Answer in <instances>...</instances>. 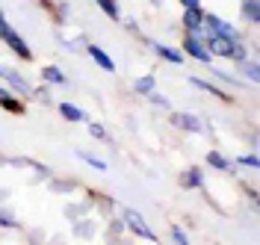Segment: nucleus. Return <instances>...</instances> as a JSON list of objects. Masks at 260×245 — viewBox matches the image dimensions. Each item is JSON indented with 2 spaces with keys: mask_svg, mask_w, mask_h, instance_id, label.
Wrapping results in <instances>:
<instances>
[{
  "mask_svg": "<svg viewBox=\"0 0 260 245\" xmlns=\"http://www.w3.org/2000/svg\"><path fill=\"white\" fill-rule=\"evenodd\" d=\"M0 83H3L6 89L18 92V95H24V98H32V89H36V86H32L30 80H27V77H21L15 68L3 65V62H0Z\"/></svg>",
  "mask_w": 260,
  "mask_h": 245,
  "instance_id": "nucleus-1",
  "label": "nucleus"
},
{
  "mask_svg": "<svg viewBox=\"0 0 260 245\" xmlns=\"http://www.w3.org/2000/svg\"><path fill=\"white\" fill-rule=\"evenodd\" d=\"M204 39V48H207V53L210 56H222V59H231V53H234V48L243 42V39H228V36H201Z\"/></svg>",
  "mask_w": 260,
  "mask_h": 245,
  "instance_id": "nucleus-2",
  "label": "nucleus"
},
{
  "mask_svg": "<svg viewBox=\"0 0 260 245\" xmlns=\"http://www.w3.org/2000/svg\"><path fill=\"white\" fill-rule=\"evenodd\" d=\"M121 222H124V228H130L136 236H142V239H148V242H157V239H160V236L151 230V225H148L145 219H142L136 210H130V207L121 210Z\"/></svg>",
  "mask_w": 260,
  "mask_h": 245,
  "instance_id": "nucleus-3",
  "label": "nucleus"
},
{
  "mask_svg": "<svg viewBox=\"0 0 260 245\" xmlns=\"http://www.w3.org/2000/svg\"><path fill=\"white\" fill-rule=\"evenodd\" d=\"M180 53L183 56H192L195 62H204V65H210L213 62V56L207 53V48H204V39L201 36H192V33H186L183 36V45H180Z\"/></svg>",
  "mask_w": 260,
  "mask_h": 245,
  "instance_id": "nucleus-4",
  "label": "nucleus"
},
{
  "mask_svg": "<svg viewBox=\"0 0 260 245\" xmlns=\"http://www.w3.org/2000/svg\"><path fill=\"white\" fill-rule=\"evenodd\" d=\"M204 33L207 36H228V39H243L237 33V27H231L225 18L219 15H204Z\"/></svg>",
  "mask_w": 260,
  "mask_h": 245,
  "instance_id": "nucleus-5",
  "label": "nucleus"
},
{
  "mask_svg": "<svg viewBox=\"0 0 260 245\" xmlns=\"http://www.w3.org/2000/svg\"><path fill=\"white\" fill-rule=\"evenodd\" d=\"M204 9L201 6H192V9H183V18H180V24H183V30L192 36H204Z\"/></svg>",
  "mask_w": 260,
  "mask_h": 245,
  "instance_id": "nucleus-6",
  "label": "nucleus"
},
{
  "mask_svg": "<svg viewBox=\"0 0 260 245\" xmlns=\"http://www.w3.org/2000/svg\"><path fill=\"white\" fill-rule=\"evenodd\" d=\"M3 45H6V48L12 50V53H15L18 59H24V62H30V59H32L30 45H27V42H24V39H21V36L15 33V30H9V33L3 36Z\"/></svg>",
  "mask_w": 260,
  "mask_h": 245,
  "instance_id": "nucleus-7",
  "label": "nucleus"
},
{
  "mask_svg": "<svg viewBox=\"0 0 260 245\" xmlns=\"http://www.w3.org/2000/svg\"><path fill=\"white\" fill-rule=\"evenodd\" d=\"M169 121H172L175 127H180V130H186V133H201V130H204L201 118L192 115V113H172V115H169Z\"/></svg>",
  "mask_w": 260,
  "mask_h": 245,
  "instance_id": "nucleus-8",
  "label": "nucleus"
},
{
  "mask_svg": "<svg viewBox=\"0 0 260 245\" xmlns=\"http://www.w3.org/2000/svg\"><path fill=\"white\" fill-rule=\"evenodd\" d=\"M145 42L151 45V50H154L160 59L172 62V65H180V62H183V53H180L178 48H172V45H162V42H151V39H145Z\"/></svg>",
  "mask_w": 260,
  "mask_h": 245,
  "instance_id": "nucleus-9",
  "label": "nucleus"
},
{
  "mask_svg": "<svg viewBox=\"0 0 260 245\" xmlns=\"http://www.w3.org/2000/svg\"><path fill=\"white\" fill-rule=\"evenodd\" d=\"M0 107H3L6 113H12V115H24V110H27V107L12 95V89H6L3 83H0Z\"/></svg>",
  "mask_w": 260,
  "mask_h": 245,
  "instance_id": "nucleus-10",
  "label": "nucleus"
},
{
  "mask_svg": "<svg viewBox=\"0 0 260 245\" xmlns=\"http://www.w3.org/2000/svg\"><path fill=\"white\" fill-rule=\"evenodd\" d=\"M86 53H89V56H92V62H95V65H101L104 71H110V74L115 71L113 56H110L104 48H98V45H86Z\"/></svg>",
  "mask_w": 260,
  "mask_h": 245,
  "instance_id": "nucleus-11",
  "label": "nucleus"
},
{
  "mask_svg": "<svg viewBox=\"0 0 260 245\" xmlns=\"http://www.w3.org/2000/svg\"><path fill=\"white\" fill-rule=\"evenodd\" d=\"M180 189H204V174H201V168L189 165V168L180 174Z\"/></svg>",
  "mask_w": 260,
  "mask_h": 245,
  "instance_id": "nucleus-12",
  "label": "nucleus"
},
{
  "mask_svg": "<svg viewBox=\"0 0 260 245\" xmlns=\"http://www.w3.org/2000/svg\"><path fill=\"white\" fill-rule=\"evenodd\" d=\"M133 92H136L139 98H148L151 92H157V77H154V74H142V77H136V80H133Z\"/></svg>",
  "mask_w": 260,
  "mask_h": 245,
  "instance_id": "nucleus-13",
  "label": "nucleus"
},
{
  "mask_svg": "<svg viewBox=\"0 0 260 245\" xmlns=\"http://www.w3.org/2000/svg\"><path fill=\"white\" fill-rule=\"evenodd\" d=\"M189 83L192 86H198V89H204L207 95H213V98H219V100H225V103H231V95H228L225 89H219V86H213V83H207V80H201V77H189Z\"/></svg>",
  "mask_w": 260,
  "mask_h": 245,
  "instance_id": "nucleus-14",
  "label": "nucleus"
},
{
  "mask_svg": "<svg viewBox=\"0 0 260 245\" xmlns=\"http://www.w3.org/2000/svg\"><path fill=\"white\" fill-rule=\"evenodd\" d=\"M59 113H62L65 121H74V124H83V121H89V115H86V110H80V107H74V103H59Z\"/></svg>",
  "mask_w": 260,
  "mask_h": 245,
  "instance_id": "nucleus-15",
  "label": "nucleus"
},
{
  "mask_svg": "<svg viewBox=\"0 0 260 245\" xmlns=\"http://www.w3.org/2000/svg\"><path fill=\"white\" fill-rule=\"evenodd\" d=\"M42 80L48 83V86H65V83H68V77H65L62 68H56V65H45V68H42Z\"/></svg>",
  "mask_w": 260,
  "mask_h": 245,
  "instance_id": "nucleus-16",
  "label": "nucleus"
},
{
  "mask_svg": "<svg viewBox=\"0 0 260 245\" xmlns=\"http://www.w3.org/2000/svg\"><path fill=\"white\" fill-rule=\"evenodd\" d=\"M240 12H243V18L248 24L257 27L260 24V0H243V3H240Z\"/></svg>",
  "mask_w": 260,
  "mask_h": 245,
  "instance_id": "nucleus-17",
  "label": "nucleus"
},
{
  "mask_svg": "<svg viewBox=\"0 0 260 245\" xmlns=\"http://www.w3.org/2000/svg\"><path fill=\"white\" fill-rule=\"evenodd\" d=\"M207 165H213L216 171H234V163L228 160L225 154H219V151H210L207 154Z\"/></svg>",
  "mask_w": 260,
  "mask_h": 245,
  "instance_id": "nucleus-18",
  "label": "nucleus"
},
{
  "mask_svg": "<svg viewBox=\"0 0 260 245\" xmlns=\"http://www.w3.org/2000/svg\"><path fill=\"white\" fill-rule=\"evenodd\" d=\"M95 233H98V225L92 222V219H83V222L74 225V236H80V239H92Z\"/></svg>",
  "mask_w": 260,
  "mask_h": 245,
  "instance_id": "nucleus-19",
  "label": "nucleus"
},
{
  "mask_svg": "<svg viewBox=\"0 0 260 245\" xmlns=\"http://www.w3.org/2000/svg\"><path fill=\"white\" fill-rule=\"evenodd\" d=\"M240 74H243L248 83H257V80H260V68H257V62H254V59H243V62H240Z\"/></svg>",
  "mask_w": 260,
  "mask_h": 245,
  "instance_id": "nucleus-20",
  "label": "nucleus"
},
{
  "mask_svg": "<svg viewBox=\"0 0 260 245\" xmlns=\"http://www.w3.org/2000/svg\"><path fill=\"white\" fill-rule=\"evenodd\" d=\"M95 3H98V9H101L107 18L121 21V9H118V3H115V0H95Z\"/></svg>",
  "mask_w": 260,
  "mask_h": 245,
  "instance_id": "nucleus-21",
  "label": "nucleus"
},
{
  "mask_svg": "<svg viewBox=\"0 0 260 245\" xmlns=\"http://www.w3.org/2000/svg\"><path fill=\"white\" fill-rule=\"evenodd\" d=\"M77 157H80L83 163H89L92 168H98V171H107V163H104L101 157H95V154H89V151H77Z\"/></svg>",
  "mask_w": 260,
  "mask_h": 245,
  "instance_id": "nucleus-22",
  "label": "nucleus"
},
{
  "mask_svg": "<svg viewBox=\"0 0 260 245\" xmlns=\"http://www.w3.org/2000/svg\"><path fill=\"white\" fill-rule=\"evenodd\" d=\"M234 165H243V168L257 171V168H260V160H257V154H243V157H237V160H234Z\"/></svg>",
  "mask_w": 260,
  "mask_h": 245,
  "instance_id": "nucleus-23",
  "label": "nucleus"
},
{
  "mask_svg": "<svg viewBox=\"0 0 260 245\" xmlns=\"http://www.w3.org/2000/svg\"><path fill=\"white\" fill-rule=\"evenodd\" d=\"M169 233H172V242L175 245H189V236H186V230L180 228V225H172Z\"/></svg>",
  "mask_w": 260,
  "mask_h": 245,
  "instance_id": "nucleus-24",
  "label": "nucleus"
},
{
  "mask_svg": "<svg viewBox=\"0 0 260 245\" xmlns=\"http://www.w3.org/2000/svg\"><path fill=\"white\" fill-rule=\"evenodd\" d=\"M86 210H89V204H68V207H65V219L77 222V219H80V216H83Z\"/></svg>",
  "mask_w": 260,
  "mask_h": 245,
  "instance_id": "nucleus-25",
  "label": "nucleus"
},
{
  "mask_svg": "<svg viewBox=\"0 0 260 245\" xmlns=\"http://www.w3.org/2000/svg\"><path fill=\"white\" fill-rule=\"evenodd\" d=\"M0 228H18V219L12 216V210H6V207H0Z\"/></svg>",
  "mask_w": 260,
  "mask_h": 245,
  "instance_id": "nucleus-26",
  "label": "nucleus"
},
{
  "mask_svg": "<svg viewBox=\"0 0 260 245\" xmlns=\"http://www.w3.org/2000/svg\"><path fill=\"white\" fill-rule=\"evenodd\" d=\"M89 124V133L95 136L98 142H110V136H107V130H104V124H98V121H86Z\"/></svg>",
  "mask_w": 260,
  "mask_h": 245,
  "instance_id": "nucleus-27",
  "label": "nucleus"
},
{
  "mask_svg": "<svg viewBox=\"0 0 260 245\" xmlns=\"http://www.w3.org/2000/svg\"><path fill=\"white\" fill-rule=\"evenodd\" d=\"M74 186H77L74 180H56V178H50V189H53V192H71Z\"/></svg>",
  "mask_w": 260,
  "mask_h": 245,
  "instance_id": "nucleus-28",
  "label": "nucleus"
},
{
  "mask_svg": "<svg viewBox=\"0 0 260 245\" xmlns=\"http://www.w3.org/2000/svg\"><path fill=\"white\" fill-rule=\"evenodd\" d=\"M50 6H53V3H50ZM53 9H56V21H59V24H68V3H56V6H53Z\"/></svg>",
  "mask_w": 260,
  "mask_h": 245,
  "instance_id": "nucleus-29",
  "label": "nucleus"
},
{
  "mask_svg": "<svg viewBox=\"0 0 260 245\" xmlns=\"http://www.w3.org/2000/svg\"><path fill=\"white\" fill-rule=\"evenodd\" d=\"M32 95H36V98L42 100V103H53V98H50V92H48V89H32Z\"/></svg>",
  "mask_w": 260,
  "mask_h": 245,
  "instance_id": "nucleus-30",
  "label": "nucleus"
},
{
  "mask_svg": "<svg viewBox=\"0 0 260 245\" xmlns=\"http://www.w3.org/2000/svg\"><path fill=\"white\" fill-rule=\"evenodd\" d=\"M148 100H151V103H157V107H162V110H169V100L160 98V92H151V95H148Z\"/></svg>",
  "mask_w": 260,
  "mask_h": 245,
  "instance_id": "nucleus-31",
  "label": "nucleus"
},
{
  "mask_svg": "<svg viewBox=\"0 0 260 245\" xmlns=\"http://www.w3.org/2000/svg\"><path fill=\"white\" fill-rule=\"evenodd\" d=\"M62 45H65V50H71V53H74V50H86V48H80L77 39H62Z\"/></svg>",
  "mask_w": 260,
  "mask_h": 245,
  "instance_id": "nucleus-32",
  "label": "nucleus"
},
{
  "mask_svg": "<svg viewBox=\"0 0 260 245\" xmlns=\"http://www.w3.org/2000/svg\"><path fill=\"white\" fill-rule=\"evenodd\" d=\"M213 74H216V77H222L225 83H237V86H240V77H231V74H225V71H219V68H216Z\"/></svg>",
  "mask_w": 260,
  "mask_h": 245,
  "instance_id": "nucleus-33",
  "label": "nucleus"
},
{
  "mask_svg": "<svg viewBox=\"0 0 260 245\" xmlns=\"http://www.w3.org/2000/svg\"><path fill=\"white\" fill-rule=\"evenodd\" d=\"M9 30H12V27H9V21H6V15L0 12V39H3V36L9 33Z\"/></svg>",
  "mask_w": 260,
  "mask_h": 245,
  "instance_id": "nucleus-34",
  "label": "nucleus"
},
{
  "mask_svg": "<svg viewBox=\"0 0 260 245\" xmlns=\"http://www.w3.org/2000/svg\"><path fill=\"white\" fill-rule=\"evenodd\" d=\"M183 9H192V6H201V0H178Z\"/></svg>",
  "mask_w": 260,
  "mask_h": 245,
  "instance_id": "nucleus-35",
  "label": "nucleus"
}]
</instances>
